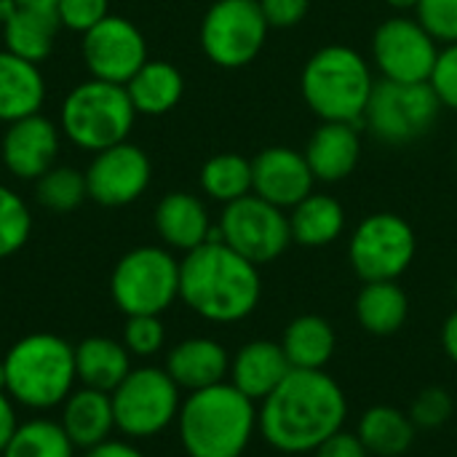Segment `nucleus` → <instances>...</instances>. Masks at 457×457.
Listing matches in <instances>:
<instances>
[{
	"label": "nucleus",
	"mask_w": 457,
	"mask_h": 457,
	"mask_svg": "<svg viewBox=\"0 0 457 457\" xmlns=\"http://www.w3.org/2000/svg\"><path fill=\"white\" fill-rule=\"evenodd\" d=\"M78 447L70 442L59 420L32 418L19 423L0 457H75Z\"/></svg>",
	"instance_id": "obj_31"
},
{
	"label": "nucleus",
	"mask_w": 457,
	"mask_h": 457,
	"mask_svg": "<svg viewBox=\"0 0 457 457\" xmlns=\"http://www.w3.org/2000/svg\"><path fill=\"white\" fill-rule=\"evenodd\" d=\"M268 32L260 0H214L201 21V48L212 64L238 70L260 56Z\"/></svg>",
	"instance_id": "obj_10"
},
{
	"label": "nucleus",
	"mask_w": 457,
	"mask_h": 457,
	"mask_svg": "<svg viewBox=\"0 0 457 457\" xmlns=\"http://www.w3.org/2000/svg\"><path fill=\"white\" fill-rule=\"evenodd\" d=\"M46 78L40 64L27 62L0 46V123H13L27 115L43 112Z\"/></svg>",
	"instance_id": "obj_22"
},
{
	"label": "nucleus",
	"mask_w": 457,
	"mask_h": 457,
	"mask_svg": "<svg viewBox=\"0 0 457 457\" xmlns=\"http://www.w3.org/2000/svg\"><path fill=\"white\" fill-rule=\"evenodd\" d=\"M442 345H445V353L457 364V311H453L442 327Z\"/></svg>",
	"instance_id": "obj_44"
},
{
	"label": "nucleus",
	"mask_w": 457,
	"mask_h": 457,
	"mask_svg": "<svg viewBox=\"0 0 457 457\" xmlns=\"http://www.w3.org/2000/svg\"><path fill=\"white\" fill-rule=\"evenodd\" d=\"M415 423L407 412L378 404L370 407L356 428V436L367 447V453L375 457H399L404 455L415 445Z\"/></svg>",
	"instance_id": "obj_30"
},
{
	"label": "nucleus",
	"mask_w": 457,
	"mask_h": 457,
	"mask_svg": "<svg viewBox=\"0 0 457 457\" xmlns=\"http://www.w3.org/2000/svg\"><path fill=\"white\" fill-rule=\"evenodd\" d=\"M415 19L439 46L457 43V0H420Z\"/></svg>",
	"instance_id": "obj_37"
},
{
	"label": "nucleus",
	"mask_w": 457,
	"mask_h": 457,
	"mask_svg": "<svg viewBox=\"0 0 457 457\" xmlns=\"http://www.w3.org/2000/svg\"><path fill=\"white\" fill-rule=\"evenodd\" d=\"M372 64L351 46L329 43L319 48L303 67L300 91L319 120L364 123V112L375 88Z\"/></svg>",
	"instance_id": "obj_5"
},
{
	"label": "nucleus",
	"mask_w": 457,
	"mask_h": 457,
	"mask_svg": "<svg viewBox=\"0 0 457 457\" xmlns=\"http://www.w3.org/2000/svg\"><path fill=\"white\" fill-rule=\"evenodd\" d=\"M59 423L67 431L70 442L83 453L107 442L115 431V412H112L110 394L96 391V388H86V386L75 388L62 402Z\"/></svg>",
	"instance_id": "obj_23"
},
{
	"label": "nucleus",
	"mask_w": 457,
	"mask_h": 457,
	"mask_svg": "<svg viewBox=\"0 0 457 457\" xmlns=\"http://www.w3.org/2000/svg\"><path fill=\"white\" fill-rule=\"evenodd\" d=\"M80 56L91 78L126 86L131 75L150 59L142 29L126 16H104L80 35Z\"/></svg>",
	"instance_id": "obj_14"
},
{
	"label": "nucleus",
	"mask_w": 457,
	"mask_h": 457,
	"mask_svg": "<svg viewBox=\"0 0 457 457\" xmlns=\"http://www.w3.org/2000/svg\"><path fill=\"white\" fill-rule=\"evenodd\" d=\"M418 3H420V0H386V5H388V8H394V11H399V13H410V11H415V8H418Z\"/></svg>",
	"instance_id": "obj_46"
},
{
	"label": "nucleus",
	"mask_w": 457,
	"mask_h": 457,
	"mask_svg": "<svg viewBox=\"0 0 457 457\" xmlns=\"http://www.w3.org/2000/svg\"><path fill=\"white\" fill-rule=\"evenodd\" d=\"M418 236L412 225L394 214L378 212L364 217L348 244V260L353 273L367 281H399L415 262Z\"/></svg>",
	"instance_id": "obj_11"
},
{
	"label": "nucleus",
	"mask_w": 457,
	"mask_h": 457,
	"mask_svg": "<svg viewBox=\"0 0 457 457\" xmlns=\"http://www.w3.org/2000/svg\"><path fill=\"white\" fill-rule=\"evenodd\" d=\"M86 174L88 198L99 206L118 209L139 201L153 182V163L134 142H118L91 155Z\"/></svg>",
	"instance_id": "obj_15"
},
{
	"label": "nucleus",
	"mask_w": 457,
	"mask_h": 457,
	"mask_svg": "<svg viewBox=\"0 0 457 457\" xmlns=\"http://www.w3.org/2000/svg\"><path fill=\"white\" fill-rule=\"evenodd\" d=\"M134 120L137 110L126 94V86L88 78L64 94L56 123L72 147L94 155L118 142H126Z\"/></svg>",
	"instance_id": "obj_6"
},
{
	"label": "nucleus",
	"mask_w": 457,
	"mask_h": 457,
	"mask_svg": "<svg viewBox=\"0 0 457 457\" xmlns=\"http://www.w3.org/2000/svg\"><path fill=\"white\" fill-rule=\"evenodd\" d=\"M439 56V43L415 16L396 13L372 32V62L383 80L428 83Z\"/></svg>",
	"instance_id": "obj_13"
},
{
	"label": "nucleus",
	"mask_w": 457,
	"mask_h": 457,
	"mask_svg": "<svg viewBox=\"0 0 457 457\" xmlns=\"http://www.w3.org/2000/svg\"><path fill=\"white\" fill-rule=\"evenodd\" d=\"M83 457H145V453L139 447H134L131 442H123V439H107L91 450H86Z\"/></svg>",
	"instance_id": "obj_43"
},
{
	"label": "nucleus",
	"mask_w": 457,
	"mask_h": 457,
	"mask_svg": "<svg viewBox=\"0 0 457 457\" xmlns=\"http://www.w3.org/2000/svg\"><path fill=\"white\" fill-rule=\"evenodd\" d=\"M313 185L316 177L300 150L276 145L252 158V193L284 212L308 198Z\"/></svg>",
	"instance_id": "obj_17"
},
{
	"label": "nucleus",
	"mask_w": 457,
	"mask_h": 457,
	"mask_svg": "<svg viewBox=\"0 0 457 457\" xmlns=\"http://www.w3.org/2000/svg\"><path fill=\"white\" fill-rule=\"evenodd\" d=\"M62 142L64 137L56 120L43 112L27 115L5 126L0 137V163L13 179L37 182L59 163Z\"/></svg>",
	"instance_id": "obj_16"
},
{
	"label": "nucleus",
	"mask_w": 457,
	"mask_h": 457,
	"mask_svg": "<svg viewBox=\"0 0 457 457\" xmlns=\"http://www.w3.org/2000/svg\"><path fill=\"white\" fill-rule=\"evenodd\" d=\"M104 16H110V0H59L56 19L70 32H88Z\"/></svg>",
	"instance_id": "obj_38"
},
{
	"label": "nucleus",
	"mask_w": 457,
	"mask_h": 457,
	"mask_svg": "<svg viewBox=\"0 0 457 457\" xmlns=\"http://www.w3.org/2000/svg\"><path fill=\"white\" fill-rule=\"evenodd\" d=\"M126 94L137 115L158 118V115L171 112L179 104L185 94V78L171 62L147 59L126 83Z\"/></svg>",
	"instance_id": "obj_24"
},
{
	"label": "nucleus",
	"mask_w": 457,
	"mask_h": 457,
	"mask_svg": "<svg viewBox=\"0 0 457 457\" xmlns=\"http://www.w3.org/2000/svg\"><path fill=\"white\" fill-rule=\"evenodd\" d=\"M179 445L187 457H241L257 434V402L233 383H217L182 399Z\"/></svg>",
	"instance_id": "obj_3"
},
{
	"label": "nucleus",
	"mask_w": 457,
	"mask_h": 457,
	"mask_svg": "<svg viewBox=\"0 0 457 457\" xmlns=\"http://www.w3.org/2000/svg\"><path fill=\"white\" fill-rule=\"evenodd\" d=\"M163 370L182 391L193 394L228 380L230 353L212 337H187L169 348Z\"/></svg>",
	"instance_id": "obj_21"
},
{
	"label": "nucleus",
	"mask_w": 457,
	"mask_h": 457,
	"mask_svg": "<svg viewBox=\"0 0 457 457\" xmlns=\"http://www.w3.org/2000/svg\"><path fill=\"white\" fill-rule=\"evenodd\" d=\"M19 8H35V11H56L59 0H13Z\"/></svg>",
	"instance_id": "obj_45"
},
{
	"label": "nucleus",
	"mask_w": 457,
	"mask_h": 457,
	"mask_svg": "<svg viewBox=\"0 0 457 457\" xmlns=\"http://www.w3.org/2000/svg\"><path fill=\"white\" fill-rule=\"evenodd\" d=\"M5 394L16 407L46 412L75 391V348L54 332H29L3 356Z\"/></svg>",
	"instance_id": "obj_4"
},
{
	"label": "nucleus",
	"mask_w": 457,
	"mask_h": 457,
	"mask_svg": "<svg viewBox=\"0 0 457 457\" xmlns=\"http://www.w3.org/2000/svg\"><path fill=\"white\" fill-rule=\"evenodd\" d=\"M153 225L163 246L171 252H182V254L212 241V233H214L206 204L198 195L185 193V190H174L158 201L153 212Z\"/></svg>",
	"instance_id": "obj_18"
},
{
	"label": "nucleus",
	"mask_w": 457,
	"mask_h": 457,
	"mask_svg": "<svg viewBox=\"0 0 457 457\" xmlns=\"http://www.w3.org/2000/svg\"><path fill=\"white\" fill-rule=\"evenodd\" d=\"M305 161L316 182H343L348 179L361 158V137L353 123L321 120L319 129L308 137Z\"/></svg>",
	"instance_id": "obj_20"
},
{
	"label": "nucleus",
	"mask_w": 457,
	"mask_h": 457,
	"mask_svg": "<svg viewBox=\"0 0 457 457\" xmlns=\"http://www.w3.org/2000/svg\"><path fill=\"white\" fill-rule=\"evenodd\" d=\"M292 244L300 246H329L345 230V209L337 198L327 193H311L297 206L289 209Z\"/></svg>",
	"instance_id": "obj_27"
},
{
	"label": "nucleus",
	"mask_w": 457,
	"mask_h": 457,
	"mask_svg": "<svg viewBox=\"0 0 457 457\" xmlns=\"http://www.w3.org/2000/svg\"><path fill=\"white\" fill-rule=\"evenodd\" d=\"M313 457H372L367 453V447L361 445V439L356 434L348 431H337L335 436H329L324 445H319L313 450Z\"/></svg>",
	"instance_id": "obj_41"
},
{
	"label": "nucleus",
	"mask_w": 457,
	"mask_h": 457,
	"mask_svg": "<svg viewBox=\"0 0 457 457\" xmlns=\"http://www.w3.org/2000/svg\"><path fill=\"white\" fill-rule=\"evenodd\" d=\"M455 412V402H453V394L442 386H431V388H423L412 404H410V418L415 423V428H442Z\"/></svg>",
	"instance_id": "obj_36"
},
{
	"label": "nucleus",
	"mask_w": 457,
	"mask_h": 457,
	"mask_svg": "<svg viewBox=\"0 0 457 457\" xmlns=\"http://www.w3.org/2000/svg\"><path fill=\"white\" fill-rule=\"evenodd\" d=\"M201 190L222 206L252 193V161L238 153H220L201 166Z\"/></svg>",
	"instance_id": "obj_32"
},
{
	"label": "nucleus",
	"mask_w": 457,
	"mask_h": 457,
	"mask_svg": "<svg viewBox=\"0 0 457 457\" xmlns=\"http://www.w3.org/2000/svg\"><path fill=\"white\" fill-rule=\"evenodd\" d=\"M428 83H431L434 94L439 96L442 107L457 110V43L439 48V56H436Z\"/></svg>",
	"instance_id": "obj_39"
},
{
	"label": "nucleus",
	"mask_w": 457,
	"mask_h": 457,
	"mask_svg": "<svg viewBox=\"0 0 457 457\" xmlns=\"http://www.w3.org/2000/svg\"><path fill=\"white\" fill-rule=\"evenodd\" d=\"M260 8L270 29H289L308 16L311 0H260Z\"/></svg>",
	"instance_id": "obj_40"
},
{
	"label": "nucleus",
	"mask_w": 457,
	"mask_h": 457,
	"mask_svg": "<svg viewBox=\"0 0 457 457\" xmlns=\"http://www.w3.org/2000/svg\"><path fill=\"white\" fill-rule=\"evenodd\" d=\"M455 153H457V145H455Z\"/></svg>",
	"instance_id": "obj_47"
},
{
	"label": "nucleus",
	"mask_w": 457,
	"mask_h": 457,
	"mask_svg": "<svg viewBox=\"0 0 457 457\" xmlns=\"http://www.w3.org/2000/svg\"><path fill=\"white\" fill-rule=\"evenodd\" d=\"M217 230L222 244L257 268L278 260L292 244L289 214L254 193L228 204L220 214Z\"/></svg>",
	"instance_id": "obj_12"
},
{
	"label": "nucleus",
	"mask_w": 457,
	"mask_h": 457,
	"mask_svg": "<svg viewBox=\"0 0 457 457\" xmlns=\"http://www.w3.org/2000/svg\"><path fill=\"white\" fill-rule=\"evenodd\" d=\"M289 372H292V364L281 343L252 340L230 356L228 383H233L244 396L260 404L287 380Z\"/></svg>",
	"instance_id": "obj_19"
},
{
	"label": "nucleus",
	"mask_w": 457,
	"mask_h": 457,
	"mask_svg": "<svg viewBox=\"0 0 457 457\" xmlns=\"http://www.w3.org/2000/svg\"><path fill=\"white\" fill-rule=\"evenodd\" d=\"M62 24L56 11L16 8L5 21H0V46L27 62L40 64L56 43Z\"/></svg>",
	"instance_id": "obj_26"
},
{
	"label": "nucleus",
	"mask_w": 457,
	"mask_h": 457,
	"mask_svg": "<svg viewBox=\"0 0 457 457\" xmlns=\"http://www.w3.org/2000/svg\"><path fill=\"white\" fill-rule=\"evenodd\" d=\"M75 372L80 386L112 394L131 372V353L120 340L94 335L75 345Z\"/></svg>",
	"instance_id": "obj_25"
},
{
	"label": "nucleus",
	"mask_w": 457,
	"mask_h": 457,
	"mask_svg": "<svg viewBox=\"0 0 457 457\" xmlns=\"http://www.w3.org/2000/svg\"><path fill=\"white\" fill-rule=\"evenodd\" d=\"M348 399L324 370H292L287 380L260 402L257 431L287 455H305L343 431Z\"/></svg>",
	"instance_id": "obj_1"
},
{
	"label": "nucleus",
	"mask_w": 457,
	"mask_h": 457,
	"mask_svg": "<svg viewBox=\"0 0 457 457\" xmlns=\"http://www.w3.org/2000/svg\"><path fill=\"white\" fill-rule=\"evenodd\" d=\"M19 428V418H16V402L0 388V453L5 450L8 439L13 436V431Z\"/></svg>",
	"instance_id": "obj_42"
},
{
	"label": "nucleus",
	"mask_w": 457,
	"mask_h": 457,
	"mask_svg": "<svg viewBox=\"0 0 457 457\" xmlns=\"http://www.w3.org/2000/svg\"><path fill=\"white\" fill-rule=\"evenodd\" d=\"M120 343L137 359H153L166 345V327L161 316H126Z\"/></svg>",
	"instance_id": "obj_35"
},
{
	"label": "nucleus",
	"mask_w": 457,
	"mask_h": 457,
	"mask_svg": "<svg viewBox=\"0 0 457 457\" xmlns=\"http://www.w3.org/2000/svg\"><path fill=\"white\" fill-rule=\"evenodd\" d=\"M260 297V268L222 241H206L179 260V300L204 321H244L257 311Z\"/></svg>",
	"instance_id": "obj_2"
},
{
	"label": "nucleus",
	"mask_w": 457,
	"mask_h": 457,
	"mask_svg": "<svg viewBox=\"0 0 457 457\" xmlns=\"http://www.w3.org/2000/svg\"><path fill=\"white\" fill-rule=\"evenodd\" d=\"M410 316V297L399 281H367L356 297V319L372 337L396 335Z\"/></svg>",
	"instance_id": "obj_29"
},
{
	"label": "nucleus",
	"mask_w": 457,
	"mask_h": 457,
	"mask_svg": "<svg viewBox=\"0 0 457 457\" xmlns=\"http://www.w3.org/2000/svg\"><path fill=\"white\" fill-rule=\"evenodd\" d=\"M32 233V212L27 201L0 182V260L24 249Z\"/></svg>",
	"instance_id": "obj_34"
},
{
	"label": "nucleus",
	"mask_w": 457,
	"mask_h": 457,
	"mask_svg": "<svg viewBox=\"0 0 457 457\" xmlns=\"http://www.w3.org/2000/svg\"><path fill=\"white\" fill-rule=\"evenodd\" d=\"M86 198H88L86 174L67 163H56L35 182V201L54 214H70Z\"/></svg>",
	"instance_id": "obj_33"
},
{
	"label": "nucleus",
	"mask_w": 457,
	"mask_h": 457,
	"mask_svg": "<svg viewBox=\"0 0 457 457\" xmlns=\"http://www.w3.org/2000/svg\"><path fill=\"white\" fill-rule=\"evenodd\" d=\"M442 102L431 83L378 80L364 112L367 129L386 145H410L423 139L439 120Z\"/></svg>",
	"instance_id": "obj_9"
},
{
	"label": "nucleus",
	"mask_w": 457,
	"mask_h": 457,
	"mask_svg": "<svg viewBox=\"0 0 457 457\" xmlns=\"http://www.w3.org/2000/svg\"><path fill=\"white\" fill-rule=\"evenodd\" d=\"M110 399L115 431H120L126 439H153L177 423L182 388L163 367H131Z\"/></svg>",
	"instance_id": "obj_8"
},
{
	"label": "nucleus",
	"mask_w": 457,
	"mask_h": 457,
	"mask_svg": "<svg viewBox=\"0 0 457 457\" xmlns=\"http://www.w3.org/2000/svg\"><path fill=\"white\" fill-rule=\"evenodd\" d=\"M110 297L123 316H163L179 300V260L166 246L126 252L112 268Z\"/></svg>",
	"instance_id": "obj_7"
},
{
	"label": "nucleus",
	"mask_w": 457,
	"mask_h": 457,
	"mask_svg": "<svg viewBox=\"0 0 457 457\" xmlns=\"http://www.w3.org/2000/svg\"><path fill=\"white\" fill-rule=\"evenodd\" d=\"M278 343L292 370H324L335 356L337 335L324 316L303 313L287 324Z\"/></svg>",
	"instance_id": "obj_28"
}]
</instances>
